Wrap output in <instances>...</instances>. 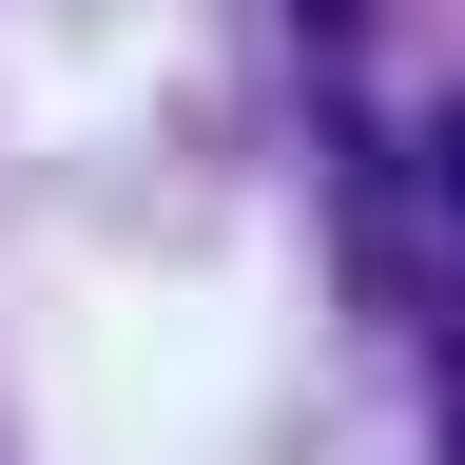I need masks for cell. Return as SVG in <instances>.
<instances>
[{"label":"cell","instance_id":"obj_2","mask_svg":"<svg viewBox=\"0 0 465 465\" xmlns=\"http://www.w3.org/2000/svg\"><path fill=\"white\" fill-rule=\"evenodd\" d=\"M446 232H465V116H446Z\"/></svg>","mask_w":465,"mask_h":465},{"label":"cell","instance_id":"obj_1","mask_svg":"<svg viewBox=\"0 0 465 465\" xmlns=\"http://www.w3.org/2000/svg\"><path fill=\"white\" fill-rule=\"evenodd\" d=\"M311 39H369V0H311Z\"/></svg>","mask_w":465,"mask_h":465}]
</instances>
